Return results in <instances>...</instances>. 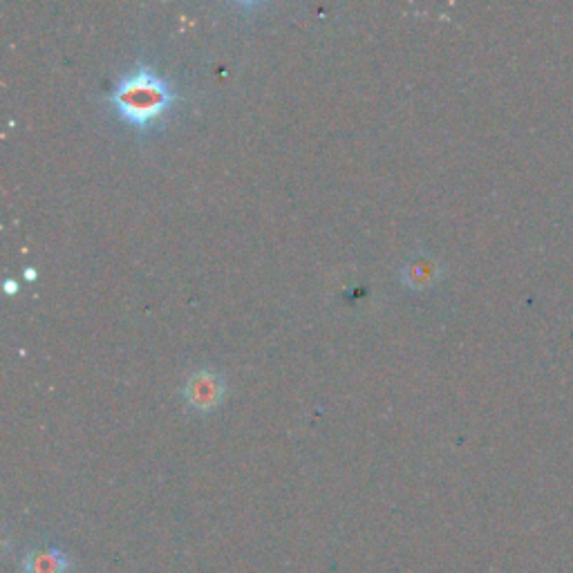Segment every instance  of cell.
I'll return each mask as SVG.
<instances>
[{
	"mask_svg": "<svg viewBox=\"0 0 573 573\" xmlns=\"http://www.w3.org/2000/svg\"><path fill=\"white\" fill-rule=\"evenodd\" d=\"M224 392H227L224 379L211 370H200L191 374L182 388L184 401L197 412H209L218 408L224 399Z\"/></svg>",
	"mask_w": 573,
	"mask_h": 573,
	"instance_id": "obj_2",
	"label": "cell"
},
{
	"mask_svg": "<svg viewBox=\"0 0 573 573\" xmlns=\"http://www.w3.org/2000/svg\"><path fill=\"white\" fill-rule=\"evenodd\" d=\"M7 291H9V294H12V291H16L14 280H7Z\"/></svg>",
	"mask_w": 573,
	"mask_h": 573,
	"instance_id": "obj_5",
	"label": "cell"
},
{
	"mask_svg": "<svg viewBox=\"0 0 573 573\" xmlns=\"http://www.w3.org/2000/svg\"><path fill=\"white\" fill-rule=\"evenodd\" d=\"M108 101L121 119L137 130H148L162 121L177 101V95L166 77L150 65L139 63L137 68L121 74L115 88L110 90Z\"/></svg>",
	"mask_w": 573,
	"mask_h": 573,
	"instance_id": "obj_1",
	"label": "cell"
},
{
	"mask_svg": "<svg viewBox=\"0 0 573 573\" xmlns=\"http://www.w3.org/2000/svg\"><path fill=\"white\" fill-rule=\"evenodd\" d=\"M401 276H403V283H406L408 287L426 289L428 285L435 283V278L439 276V269L430 258L417 256L401 269Z\"/></svg>",
	"mask_w": 573,
	"mask_h": 573,
	"instance_id": "obj_4",
	"label": "cell"
},
{
	"mask_svg": "<svg viewBox=\"0 0 573 573\" xmlns=\"http://www.w3.org/2000/svg\"><path fill=\"white\" fill-rule=\"evenodd\" d=\"M25 573H65L70 569V560L61 549H39L32 551L23 562Z\"/></svg>",
	"mask_w": 573,
	"mask_h": 573,
	"instance_id": "obj_3",
	"label": "cell"
}]
</instances>
